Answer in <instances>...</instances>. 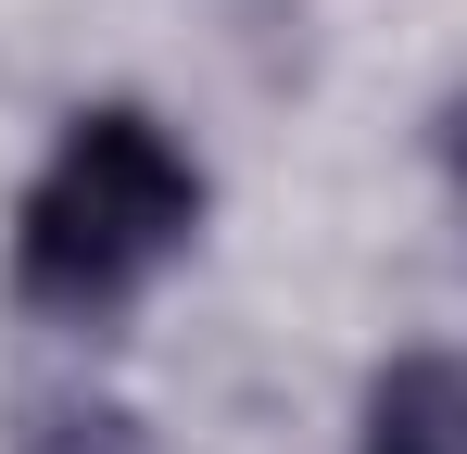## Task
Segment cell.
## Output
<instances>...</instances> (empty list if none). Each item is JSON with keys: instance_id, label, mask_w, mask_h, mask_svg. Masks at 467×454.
<instances>
[{"instance_id": "1", "label": "cell", "mask_w": 467, "mask_h": 454, "mask_svg": "<svg viewBox=\"0 0 467 454\" xmlns=\"http://www.w3.org/2000/svg\"><path fill=\"white\" fill-rule=\"evenodd\" d=\"M190 215H202L190 151L164 139L152 114L101 101V114L64 127V151L38 164V190L13 215V291L38 315H101V303H127L190 240Z\"/></svg>"}, {"instance_id": "2", "label": "cell", "mask_w": 467, "mask_h": 454, "mask_svg": "<svg viewBox=\"0 0 467 454\" xmlns=\"http://www.w3.org/2000/svg\"><path fill=\"white\" fill-rule=\"evenodd\" d=\"M367 454H467V366L455 354H404L367 391Z\"/></svg>"}, {"instance_id": "3", "label": "cell", "mask_w": 467, "mask_h": 454, "mask_svg": "<svg viewBox=\"0 0 467 454\" xmlns=\"http://www.w3.org/2000/svg\"><path fill=\"white\" fill-rule=\"evenodd\" d=\"M13 454H140V429H127V404L38 391V404H26V429H13Z\"/></svg>"}, {"instance_id": "4", "label": "cell", "mask_w": 467, "mask_h": 454, "mask_svg": "<svg viewBox=\"0 0 467 454\" xmlns=\"http://www.w3.org/2000/svg\"><path fill=\"white\" fill-rule=\"evenodd\" d=\"M442 164H455V190H467V88H455V114H442Z\"/></svg>"}]
</instances>
